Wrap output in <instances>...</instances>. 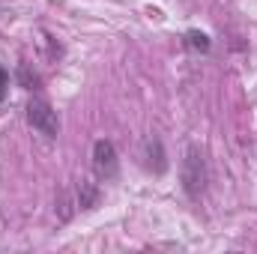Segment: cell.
Returning <instances> with one entry per match:
<instances>
[{"mask_svg":"<svg viewBox=\"0 0 257 254\" xmlns=\"http://www.w3.org/2000/svg\"><path fill=\"white\" fill-rule=\"evenodd\" d=\"M206 180H209V174H206V159H203V153H200L197 147H186L183 165H180L183 191H186L192 200H197V197L206 191Z\"/></svg>","mask_w":257,"mask_h":254,"instance_id":"1","label":"cell"},{"mask_svg":"<svg viewBox=\"0 0 257 254\" xmlns=\"http://www.w3.org/2000/svg\"><path fill=\"white\" fill-rule=\"evenodd\" d=\"M27 123L36 129L42 138H48V141H54L60 135V117H57V111L45 99H30L27 102Z\"/></svg>","mask_w":257,"mask_h":254,"instance_id":"2","label":"cell"},{"mask_svg":"<svg viewBox=\"0 0 257 254\" xmlns=\"http://www.w3.org/2000/svg\"><path fill=\"white\" fill-rule=\"evenodd\" d=\"M93 174L99 180H114L120 174V159H117V150L111 141H96L93 144Z\"/></svg>","mask_w":257,"mask_h":254,"instance_id":"3","label":"cell"},{"mask_svg":"<svg viewBox=\"0 0 257 254\" xmlns=\"http://www.w3.org/2000/svg\"><path fill=\"white\" fill-rule=\"evenodd\" d=\"M141 165L150 171V174H165L168 171V153H165V144H162V138H156V135H147L144 141H141Z\"/></svg>","mask_w":257,"mask_h":254,"instance_id":"4","label":"cell"},{"mask_svg":"<svg viewBox=\"0 0 257 254\" xmlns=\"http://www.w3.org/2000/svg\"><path fill=\"white\" fill-rule=\"evenodd\" d=\"M99 203V183H93L90 177H84L78 183V191H75V206L78 209H93Z\"/></svg>","mask_w":257,"mask_h":254,"instance_id":"5","label":"cell"},{"mask_svg":"<svg viewBox=\"0 0 257 254\" xmlns=\"http://www.w3.org/2000/svg\"><path fill=\"white\" fill-rule=\"evenodd\" d=\"M186 45H189L192 51L206 54V51H209V36H206V33H200V30H189V33H186Z\"/></svg>","mask_w":257,"mask_h":254,"instance_id":"6","label":"cell"},{"mask_svg":"<svg viewBox=\"0 0 257 254\" xmlns=\"http://www.w3.org/2000/svg\"><path fill=\"white\" fill-rule=\"evenodd\" d=\"M18 84H21L24 90H36V87H39V75L30 69V63L18 66Z\"/></svg>","mask_w":257,"mask_h":254,"instance_id":"7","label":"cell"},{"mask_svg":"<svg viewBox=\"0 0 257 254\" xmlns=\"http://www.w3.org/2000/svg\"><path fill=\"white\" fill-rule=\"evenodd\" d=\"M6 87H9V72H6V69L0 66V96L6 93Z\"/></svg>","mask_w":257,"mask_h":254,"instance_id":"8","label":"cell"}]
</instances>
